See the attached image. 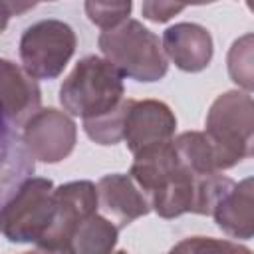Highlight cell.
I'll return each instance as SVG.
<instances>
[{
	"label": "cell",
	"mask_w": 254,
	"mask_h": 254,
	"mask_svg": "<svg viewBox=\"0 0 254 254\" xmlns=\"http://www.w3.org/2000/svg\"><path fill=\"white\" fill-rule=\"evenodd\" d=\"M161 46L167 60L189 73L206 69L214 52L210 32L194 22H179L169 26L163 32Z\"/></svg>",
	"instance_id": "obj_10"
},
{
	"label": "cell",
	"mask_w": 254,
	"mask_h": 254,
	"mask_svg": "<svg viewBox=\"0 0 254 254\" xmlns=\"http://www.w3.org/2000/svg\"><path fill=\"white\" fill-rule=\"evenodd\" d=\"M97 46L123 77L135 81H159L167 75L169 60L161 40L139 20H123L99 34Z\"/></svg>",
	"instance_id": "obj_1"
},
{
	"label": "cell",
	"mask_w": 254,
	"mask_h": 254,
	"mask_svg": "<svg viewBox=\"0 0 254 254\" xmlns=\"http://www.w3.org/2000/svg\"><path fill=\"white\" fill-rule=\"evenodd\" d=\"M210 216L230 238L250 240L254 236V181L246 177L234 183L216 202Z\"/></svg>",
	"instance_id": "obj_12"
},
{
	"label": "cell",
	"mask_w": 254,
	"mask_h": 254,
	"mask_svg": "<svg viewBox=\"0 0 254 254\" xmlns=\"http://www.w3.org/2000/svg\"><path fill=\"white\" fill-rule=\"evenodd\" d=\"M173 147L179 161L196 175H206L218 171L214 147L204 131H185L173 137Z\"/></svg>",
	"instance_id": "obj_14"
},
{
	"label": "cell",
	"mask_w": 254,
	"mask_h": 254,
	"mask_svg": "<svg viewBox=\"0 0 254 254\" xmlns=\"http://www.w3.org/2000/svg\"><path fill=\"white\" fill-rule=\"evenodd\" d=\"M246 2H250V0H246Z\"/></svg>",
	"instance_id": "obj_23"
},
{
	"label": "cell",
	"mask_w": 254,
	"mask_h": 254,
	"mask_svg": "<svg viewBox=\"0 0 254 254\" xmlns=\"http://www.w3.org/2000/svg\"><path fill=\"white\" fill-rule=\"evenodd\" d=\"M38 2H56V0H38Z\"/></svg>",
	"instance_id": "obj_22"
},
{
	"label": "cell",
	"mask_w": 254,
	"mask_h": 254,
	"mask_svg": "<svg viewBox=\"0 0 254 254\" xmlns=\"http://www.w3.org/2000/svg\"><path fill=\"white\" fill-rule=\"evenodd\" d=\"M42 91L24 67L0 58V129L14 131L40 109Z\"/></svg>",
	"instance_id": "obj_8"
},
{
	"label": "cell",
	"mask_w": 254,
	"mask_h": 254,
	"mask_svg": "<svg viewBox=\"0 0 254 254\" xmlns=\"http://www.w3.org/2000/svg\"><path fill=\"white\" fill-rule=\"evenodd\" d=\"M97 210V187L91 181H71L54 187L52 218L36 248L44 252H67L77 224Z\"/></svg>",
	"instance_id": "obj_6"
},
{
	"label": "cell",
	"mask_w": 254,
	"mask_h": 254,
	"mask_svg": "<svg viewBox=\"0 0 254 254\" xmlns=\"http://www.w3.org/2000/svg\"><path fill=\"white\" fill-rule=\"evenodd\" d=\"M204 133L214 147L218 171L232 169L252 155L254 101L250 91L230 89L220 93L204 121Z\"/></svg>",
	"instance_id": "obj_2"
},
{
	"label": "cell",
	"mask_w": 254,
	"mask_h": 254,
	"mask_svg": "<svg viewBox=\"0 0 254 254\" xmlns=\"http://www.w3.org/2000/svg\"><path fill=\"white\" fill-rule=\"evenodd\" d=\"M125 93L119 69L99 56L81 58L60 87V103L73 117L89 119L113 109Z\"/></svg>",
	"instance_id": "obj_3"
},
{
	"label": "cell",
	"mask_w": 254,
	"mask_h": 254,
	"mask_svg": "<svg viewBox=\"0 0 254 254\" xmlns=\"http://www.w3.org/2000/svg\"><path fill=\"white\" fill-rule=\"evenodd\" d=\"M185 10V4L181 0H143L141 14L145 20L163 24L169 22L173 16L181 14Z\"/></svg>",
	"instance_id": "obj_18"
},
{
	"label": "cell",
	"mask_w": 254,
	"mask_h": 254,
	"mask_svg": "<svg viewBox=\"0 0 254 254\" xmlns=\"http://www.w3.org/2000/svg\"><path fill=\"white\" fill-rule=\"evenodd\" d=\"M173 250H192V252H202V250H230V252H244L248 254L250 250L240 246V244H234V242H226V240H212V238H202V236H194V238H189L181 244H177Z\"/></svg>",
	"instance_id": "obj_19"
},
{
	"label": "cell",
	"mask_w": 254,
	"mask_h": 254,
	"mask_svg": "<svg viewBox=\"0 0 254 254\" xmlns=\"http://www.w3.org/2000/svg\"><path fill=\"white\" fill-rule=\"evenodd\" d=\"M185 6H202V4H212V2H216V0H181Z\"/></svg>",
	"instance_id": "obj_21"
},
{
	"label": "cell",
	"mask_w": 254,
	"mask_h": 254,
	"mask_svg": "<svg viewBox=\"0 0 254 254\" xmlns=\"http://www.w3.org/2000/svg\"><path fill=\"white\" fill-rule=\"evenodd\" d=\"M133 0H85V16L91 24L107 30L131 16Z\"/></svg>",
	"instance_id": "obj_17"
},
{
	"label": "cell",
	"mask_w": 254,
	"mask_h": 254,
	"mask_svg": "<svg viewBox=\"0 0 254 254\" xmlns=\"http://www.w3.org/2000/svg\"><path fill=\"white\" fill-rule=\"evenodd\" d=\"M22 143L32 159L60 163L67 159L77 143V127L69 113L48 107L38 109L22 127Z\"/></svg>",
	"instance_id": "obj_7"
},
{
	"label": "cell",
	"mask_w": 254,
	"mask_h": 254,
	"mask_svg": "<svg viewBox=\"0 0 254 254\" xmlns=\"http://www.w3.org/2000/svg\"><path fill=\"white\" fill-rule=\"evenodd\" d=\"M97 187V206L101 212L117 222V228H125L133 220L151 212V204L139 185L131 175L113 173L99 179Z\"/></svg>",
	"instance_id": "obj_11"
},
{
	"label": "cell",
	"mask_w": 254,
	"mask_h": 254,
	"mask_svg": "<svg viewBox=\"0 0 254 254\" xmlns=\"http://www.w3.org/2000/svg\"><path fill=\"white\" fill-rule=\"evenodd\" d=\"M77 46L75 32L62 20H40L20 38L22 67L36 79H56L71 60Z\"/></svg>",
	"instance_id": "obj_5"
},
{
	"label": "cell",
	"mask_w": 254,
	"mask_h": 254,
	"mask_svg": "<svg viewBox=\"0 0 254 254\" xmlns=\"http://www.w3.org/2000/svg\"><path fill=\"white\" fill-rule=\"evenodd\" d=\"M54 208V183L28 177L0 206V234L14 244H36L50 224Z\"/></svg>",
	"instance_id": "obj_4"
},
{
	"label": "cell",
	"mask_w": 254,
	"mask_h": 254,
	"mask_svg": "<svg viewBox=\"0 0 254 254\" xmlns=\"http://www.w3.org/2000/svg\"><path fill=\"white\" fill-rule=\"evenodd\" d=\"M228 75L240 85L244 91H252L254 87V71H252V34H244L238 38L228 50Z\"/></svg>",
	"instance_id": "obj_16"
},
{
	"label": "cell",
	"mask_w": 254,
	"mask_h": 254,
	"mask_svg": "<svg viewBox=\"0 0 254 254\" xmlns=\"http://www.w3.org/2000/svg\"><path fill=\"white\" fill-rule=\"evenodd\" d=\"M177 129V117L171 107L157 99H131L123 123V141L135 155L147 147L171 141Z\"/></svg>",
	"instance_id": "obj_9"
},
{
	"label": "cell",
	"mask_w": 254,
	"mask_h": 254,
	"mask_svg": "<svg viewBox=\"0 0 254 254\" xmlns=\"http://www.w3.org/2000/svg\"><path fill=\"white\" fill-rule=\"evenodd\" d=\"M117 238H119L117 224H113V220H109L105 214H99L95 210L77 224V228L69 240L67 252H73V254H107V252L115 250Z\"/></svg>",
	"instance_id": "obj_13"
},
{
	"label": "cell",
	"mask_w": 254,
	"mask_h": 254,
	"mask_svg": "<svg viewBox=\"0 0 254 254\" xmlns=\"http://www.w3.org/2000/svg\"><path fill=\"white\" fill-rule=\"evenodd\" d=\"M129 105H131V99H121L113 109L101 115L83 119L85 135L97 145H117L119 141H123V123H125Z\"/></svg>",
	"instance_id": "obj_15"
},
{
	"label": "cell",
	"mask_w": 254,
	"mask_h": 254,
	"mask_svg": "<svg viewBox=\"0 0 254 254\" xmlns=\"http://www.w3.org/2000/svg\"><path fill=\"white\" fill-rule=\"evenodd\" d=\"M14 14H12V8H10V4L6 2V0H0V34L6 30V26H8V20L12 18Z\"/></svg>",
	"instance_id": "obj_20"
}]
</instances>
